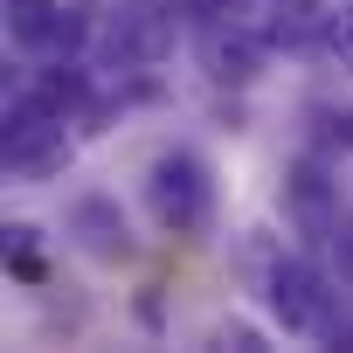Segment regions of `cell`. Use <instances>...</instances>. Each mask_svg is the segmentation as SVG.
I'll return each mask as SVG.
<instances>
[{"mask_svg":"<svg viewBox=\"0 0 353 353\" xmlns=\"http://www.w3.org/2000/svg\"><path fill=\"white\" fill-rule=\"evenodd\" d=\"M339 181H332V152H298L291 166H284V222H291V236L305 243V250H325L332 243V229H339Z\"/></svg>","mask_w":353,"mask_h":353,"instance_id":"cell-5","label":"cell"},{"mask_svg":"<svg viewBox=\"0 0 353 353\" xmlns=\"http://www.w3.org/2000/svg\"><path fill=\"white\" fill-rule=\"evenodd\" d=\"M346 284L319 263V250H277L263 263V312L319 346H353V319H346Z\"/></svg>","mask_w":353,"mask_h":353,"instance_id":"cell-1","label":"cell"},{"mask_svg":"<svg viewBox=\"0 0 353 353\" xmlns=\"http://www.w3.org/2000/svg\"><path fill=\"white\" fill-rule=\"evenodd\" d=\"M63 236L83 250V256H97V263H125L139 243H132V222H125V208L111 201V194H77L70 201V215H63Z\"/></svg>","mask_w":353,"mask_h":353,"instance_id":"cell-8","label":"cell"},{"mask_svg":"<svg viewBox=\"0 0 353 353\" xmlns=\"http://www.w3.org/2000/svg\"><path fill=\"white\" fill-rule=\"evenodd\" d=\"M256 28L270 35V49L284 56H305L325 42V14H332V0H256Z\"/></svg>","mask_w":353,"mask_h":353,"instance_id":"cell-9","label":"cell"},{"mask_svg":"<svg viewBox=\"0 0 353 353\" xmlns=\"http://www.w3.org/2000/svg\"><path fill=\"white\" fill-rule=\"evenodd\" d=\"M319 49H325V63H332L339 77H353V0H339V8L325 14V42H319Z\"/></svg>","mask_w":353,"mask_h":353,"instance_id":"cell-11","label":"cell"},{"mask_svg":"<svg viewBox=\"0 0 353 353\" xmlns=\"http://www.w3.org/2000/svg\"><path fill=\"white\" fill-rule=\"evenodd\" d=\"M208 339H215V346H236V353H263V346H270V339H263V325H250V319H222Z\"/></svg>","mask_w":353,"mask_h":353,"instance_id":"cell-13","label":"cell"},{"mask_svg":"<svg viewBox=\"0 0 353 353\" xmlns=\"http://www.w3.org/2000/svg\"><path fill=\"white\" fill-rule=\"evenodd\" d=\"M173 14H181L188 28H208L222 14H250V0H173Z\"/></svg>","mask_w":353,"mask_h":353,"instance_id":"cell-12","label":"cell"},{"mask_svg":"<svg viewBox=\"0 0 353 353\" xmlns=\"http://www.w3.org/2000/svg\"><path fill=\"white\" fill-rule=\"evenodd\" d=\"M97 14L90 8H63V0H8V42L35 63L49 56H90Z\"/></svg>","mask_w":353,"mask_h":353,"instance_id":"cell-6","label":"cell"},{"mask_svg":"<svg viewBox=\"0 0 353 353\" xmlns=\"http://www.w3.org/2000/svg\"><path fill=\"white\" fill-rule=\"evenodd\" d=\"M139 194H145V215H152V229H159V236L201 243V236L215 229V173H208V159H201V152H188V145L152 152V159H145Z\"/></svg>","mask_w":353,"mask_h":353,"instance_id":"cell-3","label":"cell"},{"mask_svg":"<svg viewBox=\"0 0 353 353\" xmlns=\"http://www.w3.org/2000/svg\"><path fill=\"white\" fill-rule=\"evenodd\" d=\"M325 250H332V277L353 291V208L339 215V229H332V243H325Z\"/></svg>","mask_w":353,"mask_h":353,"instance_id":"cell-14","label":"cell"},{"mask_svg":"<svg viewBox=\"0 0 353 353\" xmlns=\"http://www.w3.org/2000/svg\"><path fill=\"white\" fill-rule=\"evenodd\" d=\"M194 56L208 70V83H229V90H250L263 77V63L277 56L270 35L256 28V14H222L208 28H194Z\"/></svg>","mask_w":353,"mask_h":353,"instance_id":"cell-7","label":"cell"},{"mask_svg":"<svg viewBox=\"0 0 353 353\" xmlns=\"http://www.w3.org/2000/svg\"><path fill=\"white\" fill-rule=\"evenodd\" d=\"M181 35H188V21L173 14V0H111L90 35V63L104 77H152L181 49Z\"/></svg>","mask_w":353,"mask_h":353,"instance_id":"cell-2","label":"cell"},{"mask_svg":"<svg viewBox=\"0 0 353 353\" xmlns=\"http://www.w3.org/2000/svg\"><path fill=\"white\" fill-rule=\"evenodd\" d=\"M70 111H56L35 83H21L8 97V173L14 181H56V173L70 166L77 139H70Z\"/></svg>","mask_w":353,"mask_h":353,"instance_id":"cell-4","label":"cell"},{"mask_svg":"<svg viewBox=\"0 0 353 353\" xmlns=\"http://www.w3.org/2000/svg\"><path fill=\"white\" fill-rule=\"evenodd\" d=\"M305 139L319 152H353V104H305Z\"/></svg>","mask_w":353,"mask_h":353,"instance_id":"cell-10","label":"cell"}]
</instances>
